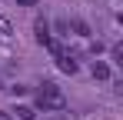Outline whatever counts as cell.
Returning a JSON list of instances; mask_svg holds the SVG:
<instances>
[{"label": "cell", "mask_w": 123, "mask_h": 120, "mask_svg": "<svg viewBox=\"0 0 123 120\" xmlns=\"http://www.w3.org/2000/svg\"><path fill=\"white\" fill-rule=\"evenodd\" d=\"M37 107H40V110H63V107H67V100H63L60 87H57L53 80L40 83V93H37Z\"/></svg>", "instance_id": "cell-1"}, {"label": "cell", "mask_w": 123, "mask_h": 120, "mask_svg": "<svg viewBox=\"0 0 123 120\" xmlns=\"http://www.w3.org/2000/svg\"><path fill=\"white\" fill-rule=\"evenodd\" d=\"M50 53L57 57V67H60L63 73H77V67H80V63H77V57H73L70 50H63L60 43H50Z\"/></svg>", "instance_id": "cell-2"}, {"label": "cell", "mask_w": 123, "mask_h": 120, "mask_svg": "<svg viewBox=\"0 0 123 120\" xmlns=\"http://www.w3.org/2000/svg\"><path fill=\"white\" fill-rule=\"evenodd\" d=\"M33 30H37V43L50 50V43H53V37H50V23H47V17H37V23H33Z\"/></svg>", "instance_id": "cell-3"}, {"label": "cell", "mask_w": 123, "mask_h": 120, "mask_svg": "<svg viewBox=\"0 0 123 120\" xmlns=\"http://www.w3.org/2000/svg\"><path fill=\"white\" fill-rule=\"evenodd\" d=\"M93 77H97V80H110V63L97 60V63H93Z\"/></svg>", "instance_id": "cell-4"}, {"label": "cell", "mask_w": 123, "mask_h": 120, "mask_svg": "<svg viewBox=\"0 0 123 120\" xmlns=\"http://www.w3.org/2000/svg\"><path fill=\"white\" fill-rule=\"evenodd\" d=\"M10 120H33V110L30 107H17V110H10Z\"/></svg>", "instance_id": "cell-5"}, {"label": "cell", "mask_w": 123, "mask_h": 120, "mask_svg": "<svg viewBox=\"0 0 123 120\" xmlns=\"http://www.w3.org/2000/svg\"><path fill=\"white\" fill-rule=\"evenodd\" d=\"M67 27H73V33H77V37H90V27H86L83 20H70Z\"/></svg>", "instance_id": "cell-6"}, {"label": "cell", "mask_w": 123, "mask_h": 120, "mask_svg": "<svg viewBox=\"0 0 123 120\" xmlns=\"http://www.w3.org/2000/svg\"><path fill=\"white\" fill-rule=\"evenodd\" d=\"M0 37H13V23L0 13Z\"/></svg>", "instance_id": "cell-7"}, {"label": "cell", "mask_w": 123, "mask_h": 120, "mask_svg": "<svg viewBox=\"0 0 123 120\" xmlns=\"http://www.w3.org/2000/svg\"><path fill=\"white\" fill-rule=\"evenodd\" d=\"M110 10H113V13H120V0H110Z\"/></svg>", "instance_id": "cell-8"}, {"label": "cell", "mask_w": 123, "mask_h": 120, "mask_svg": "<svg viewBox=\"0 0 123 120\" xmlns=\"http://www.w3.org/2000/svg\"><path fill=\"white\" fill-rule=\"evenodd\" d=\"M20 7H37V0H17Z\"/></svg>", "instance_id": "cell-9"}, {"label": "cell", "mask_w": 123, "mask_h": 120, "mask_svg": "<svg viewBox=\"0 0 123 120\" xmlns=\"http://www.w3.org/2000/svg\"><path fill=\"white\" fill-rule=\"evenodd\" d=\"M0 120H10V113H7V110H0Z\"/></svg>", "instance_id": "cell-10"}]
</instances>
